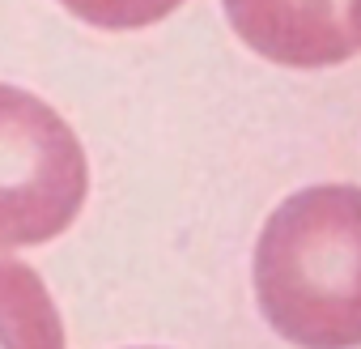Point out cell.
Returning <instances> with one entry per match:
<instances>
[{"label":"cell","mask_w":361,"mask_h":349,"mask_svg":"<svg viewBox=\"0 0 361 349\" xmlns=\"http://www.w3.org/2000/svg\"><path fill=\"white\" fill-rule=\"evenodd\" d=\"M238 39L285 69L344 64L361 47L357 0H226Z\"/></svg>","instance_id":"3"},{"label":"cell","mask_w":361,"mask_h":349,"mask_svg":"<svg viewBox=\"0 0 361 349\" xmlns=\"http://www.w3.org/2000/svg\"><path fill=\"white\" fill-rule=\"evenodd\" d=\"M0 349H64V319L43 277L0 252Z\"/></svg>","instance_id":"4"},{"label":"cell","mask_w":361,"mask_h":349,"mask_svg":"<svg viewBox=\"0 0 361 349\" xmlns=\"http://www.w3.org/2000/svg\"><path fill=\"white\" fill-rule=\"evenodd\" d=\"M264 319L302 349L361 341V192L319 184L272 209L255 243Z\"/></svg>","instance_id":"1"},{"label":"cell","mask_w":361,"mask_h":349,"mask_svg":"<svg viewBox=\"0 0 361 349\" xmlns=\"http://www.w3.org/2000/svg\"><path fill=\"white\" fill-rule=\"evenodd\" d=\"M60 5L98 30H140L170 18L183 0H60Z\"/></svg>","instance_id":"5"},{"label":"cell","mask_w":361,"mask_h":349,"mask_svg":"<svg viewBox=\"0 0 361 349\" xmlns=\"http://www.w3.org/2000/svg\"><path fill=\"white\" fill-rule=\"evenodd\" d=\"M90 196L77 132L43 98L0 81V247L64 235Z\"/></svg>","instance_id":"2"}]
</instances>
